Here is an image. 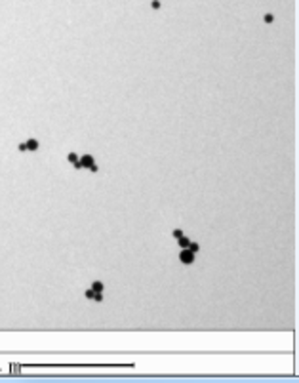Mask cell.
Here are the masks:
<instances>
[{
    "label": "cell",
    "instance_id": "cell-1",
    "mask_svg": "<svg viewBox=\"0 0 299 383\" xmlns=\"http://www.w3.org/2000/svg\"><path fill=\"white\" fill-rule=\"evenodd\" d=\"M179 261L185 263V265L194 263V252H190L189 248H181V252H179Z\"/></svg>",
    "mask_w": 299,
    "mask_h": 383
},
{
    "label": "cell",
    "instance_id": "cell-2",
    "mask_svg": "<svg viewBox=\"0 0 299 383\" xmlns=\"http://www.w3.org/2000/svg\"><path fill=\"white\" fill-rule=\"evenodd\" d=\"M91 164H95V162H94V156H91V154H84V156L80 158V166H82V168H88V170H90Z\"/></svg>",
    "mask_w": 299,
    "mask_h": 383
},
{
    "label": "cell",
    "instance_id": "cell-3",
    "mask_svg": "<svg viewBox=\"0 0 299 383\" xmlns=\"http://www.w3.org/2000/svg\"><path fill=\"white\" fill-rule=\"evenodd\" d=\"M38 149V141L36 139H29L27 141V151H36Z\"/></svg>",
    "mask_w": 299,
    "mask_h": 383
},
{
    "label": "cell",
    "instance_id": "cell-4",
    "mask_svg": "<svg viewBox=\"0 0 299 383\" xmlns=\"http://www.w3.org/2000/svg\"><path fill=\"white\" fill-rule=\"evenodd\" d=\"M179 246L181 248H189V244H190V238H187V236H179Z\"/></svg>",
    "mask_w": 299,
    "mask_h": 383
},
{
    "label": "cell",
    "instance_id": "cell-5",
    "mask_svg": "<svg viewBox=\"0 0 299 383\" xmlns=\"http://www.w3.org/2000/svg\"><path fill=\"white\" fill-rule=\"evenodd\" d=\"M103 282H99V280H95L94 284H91V290H94V292H103Z\"/></svg>",
    "mask_w": 299,
    "mask_h": 383
},
{
    "label": "cell",
    "instance_id": "cell-6",
    "mask_svg": "<svg viewBox=\"0 0 299 383\" xmlns=\"http://www.w3.org/2000/svg\"><path fill=\"white\" fill-rule=\"evenodd\" d=\"M189 250H190V252H194V253H196V252L200 250V244H198V242H190V244H189Z\"/></svg>",
    "mask_w": 299,
    "mask_h": 383
},
{
    "label": "cell",
    "instance_id": "cell-7",
    "mask_svg": "<svg viewBox=\"0 0 299 383\" xmlns=\"http://www.w3.org/2000/svg\"><path fill=\"white\" fill-rule=\"evenodd\" d=\"M67 158H69V162H71V164L78 162V156H76V153H69V156H67Z\"/></svg>",
    "mask_w": 299,
    "mask_h": 383
},
{
    "label": "cell",
    "instance_id": "cell-8",
    "mask_svg": "<svg viewBox=\"0 0 299 383\" xmlns=\"http://www.w3.org/2000/svg\"><path fill=\"white\" fill-rule=\"evenodd\" d=\"M94 296H95V292H94L91 288H90V290H86V297H88V299H94Z\"/></svg>",
    "mask_w": 299,
    "mask_h": 383
},
{
    "label": "cell",
    "instance_id": "cell-9",
    "mask_svg": "<svg viewBox=\"0 0 299 383\" xmlns=\"http://www.w3.org/2000/svg\"><path fill=\"white\" fill-rule=\"evenodd\" d=\"M151 8H152V10H158V8H160V2H158V0H152V2H151Z\"/></svg>",
    "mask_w": 299,
    "mask_h": 383
},
{
    "label": "cell",
    "instance_id": "cell-10",
    "mask_svg": "<svg viewBox=\"0 0 299 383\" xmlns=\"http://www.w3.org/2000/svg\"><path fill=\"white\" fill-rule=\"evenodd\" d=\"M274 21V17H272V13H267L265 15V23H272Z\"/></svg>",
    "mask_w": 299,
    "mask_h": 383
},
{
    "label": "cell",
    "instance_id": "cell-11",
    "mask_svg": "<svg viewBox=\"0 0 299 383\" xmlns=\"http://www.w3.org/2000/svg\"><path fill=\"white\" fill-rule=\"evenodd\" d=\"M173 236H175V238H179V236H183V231H181V229H175V231H173Z\"/></svg>",
    "mask_w": 299,
    "mask_h": 383
},
{
    "label": "cell",
    "instance_id": "cell-12",
    "mask_svg": "<svg viewBox=\"0 0 299 383\" xmlns=\"http://www.w3.org/2000/svg\"><path fill=\"white\" fill-rule=\"evenodd\" d=\"M19 151H21V153L27 151V143H19Z\"/></svg>",
    "mask_w": 299,
    "mask_h": 383
},
{
    "label": "cell",
    "instance_id": "cell-13",
    "mask_svg": "<svg viewBox=\"0 0 299 383\" xmlns=\"http://www.w3.org/2000/svg\"><path fill=\"white\" fill-rule=\"evenodd\" d=\"M90 172H97V164H91V166H90Z\"/></svg>",
    "mask_w": 299,
    "mask_h": 383
}]
</instances>
